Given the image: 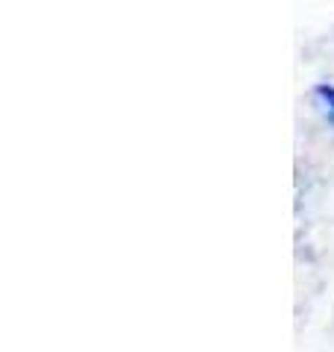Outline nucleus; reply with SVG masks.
<instances>
[{
  "label": "nucleus",
  "mask_w": 334,
  "mask_h": 352,
  "mask_svg": "<svg viewBox=\"0 0 334 352\" xmlns=\"http://www.w3.org/2000/svg\"><path fill=\"white\" fill-rule=\"evenodd\" d=\"M314 97L322 103V112H326V118L334 124V88L331 85H317L314 88Z\"/></svg>",
  "instance_id": "1"
}]
</instances>
